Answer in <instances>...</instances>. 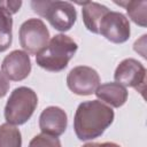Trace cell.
Instances as JSON below:
<instances>
[{
    "label": "cell",
    "mask_w": 147,
    "mask_h": 147,
    "mask_svg": "<svg viewBox=\"0 0 147 147\" xmlns=\"http://www.w3.org/2000/svg\"><path fill=\"white\" fill-rule=\"evenodd\" d=\"M114 121V111L99 100L82 102L75 114L74 129L79 140L100 137Z\"/></svg>",
    "instance_id": "obj_1"
},
{
    "label": "cell",
    "mask_w": 147,
    "mask_h": 147,
    "mask_svg": "<svg viewBox=\"0 0 147 147\" xmlns=\"http://www.w3.org/2000/svg\"><path fill=\"white\" fill-rule=\"evenodd\" d=\"M77 44L68 36L56 34L47 46L36 55V62L39 67L48 71L63 70L77 52Z\"/></svg>",
    "instance_id": "obj_2"
},
{
    "label": "cell",
    "mask_w": 147,
    "mask_h": 147,
    "mask_svg": "<svg viewBox=\"0 0 147 147\" xmlns=\"http://www.w3.org/2000/svg\"><path fill=\"white\" fill-rule=\"evenodd\" d=\"M34 13L46 18L51 25L59 31H68L75 24L77 13L72 3L67 1H31Z\"/></svg>",
    "instance_id": "obj_3"
},
{
    "label": "cell",
    "mask_w": 147,
    "mask_h": 147,
    "mask_svg": "<svg viewBox=\"0 0 147 147\" xmlns=\"http://www.w3.org/2000/svg\"><path fill=\"white\" fill-rule=\"evenodd\" d=\"M38 105V98L33 90L21 86L15 88L5 107V118L8 124H24L33 114Z\"/></svg>",
    "instance_id": "obj_4"
},
{
    "label": "cell",
    "mask_w": 147,
    "mask_h": 147,
    "mask_svg": "<svg viewBox=\"0 0 147 147\" xmlns=\"http://www.w3.org/2000/svg\"><path fill=\"white\" fill-rule=\"evenodd\" d=\"M49 41V32L39 18H30L20 28V42L23 49L31 54H39Z\"/></svg>",
    "instance_id": "obj_5"
},
{
    "label": "cell",
    "mask_w": 147,
    "mask_h": 147,
    "mask_svg": "<svg viewBox=\"0 0 147 147\" xmlns=\"http://www.w3.org/2000/svg\"><path fill=\"white\" fill-rule=\"evenodd\" d=\"M99 33L111 42L122 44L130 37L127 18L117 11H108L99 24Z\"/></svg>",
    "instance_id": "obj_6"
},
{
    "label": "cell",
    "mask_w": 147,
    "mask_h": 147,
    "mask_svg": "<svg viewBox=\"0 0 147 147\" xmlns=\"http://www.w3.org/2000/svg\"><path fill=\"white\" fill-rule=\"evenodd\" d=\"M115 80L122 86H130L144 95L146 70L144 65L134 59H126L119 63L115 71Z\"/></svg>",
    "instance_id": "obj_7"
},
{
    "label": "cell",
    "mask_w": 147,
    "mask_h": 147,
    "mask_svg": "<svg viewBox=\"0 0 147 147\" xmlns=\"http://www.w3.org/2000/svg\"><path fill=\"white\" fill-rule=\"evenodd\" d=\"M68 87L78 95H90L100 86L98 72L86 65L74 68L67 77Z\"/></svg>",
    "instance_id": "obj_8"
},
{
    "label": "cell",
    "mask_w": 147,
    "mask_h": 147,
    "mask_svg": "<svg viewBox=\"0 0 147 147\" xmlns=\"http://www.w3.org/2000/svg\"><path fill=\"white\" fill-rule=\"evenodd\" d=\"M1 70L8 79L22 80L26 78L31 71L30 57L23 51H14L3 59Z\"/></svg>",
    "instance_id": "obj_9"
},
{
    "label": "cell",
    "mask_w": 147,
    "mask_h": 147,
    "mask_svg": "<svg viewBox=\"0 0 147 147\" xmlns=\"http://www.w3.org/2000/svg\"><path fill=\"white\" fill-rule=\"evenodd\" d=\"M39 127L42 133L59 137L67 129V115L59 107H48L42 110L39 117Z\"/></svg>",
    "instance_id": "obj_10"
},
{
    "label": "cell",
    "mask_w": 147,
    "mask_h": 147,
    "mask_svg": "<svg viewBox=\"0 0 147 147\" xmlns=\"http://www.w3.org/2000/svg\"><path fill=\"white\" fill-rule=\"evenodd\" d=\"M79 6H83L82 13H83V21L85 26L88 31L93 33H99V24L102 20V17L109 11V9L100 5L98 2H77Z\"/></svg>",
    "instance_id": "obj_11"
},
{
    "label": "cell",
    "mask_w": 147,
    "mask_h": 147,
    "mask_svg": "<svg viewBox=\"0 0 147 147\" xmlns=\"http://www.w3.org/2000/svg\"><path fill=\"white\" fill-rule=\"evenodd\" d=\"M95 94L99 99L116 108L123 106L127 99V92L125 87L117 83H107L99 86L95 91Z\"/></svg>",
    "instance_id": "obj_12"
},
{
    "label": "cell",
    "mask_w": 147,
    "mask_h": 147,
    "mask_svg": "<svg viewBox=\"0 0 147 147\" xmlns=\"http://www.w3.org/2000/svg\"><path fill=\"white\" fill-rule=\"evenodd\" d=\"M116 5L122 6L126 9L129 16L131 20L141 26H146V21H147V13H146V7H147V1H115Z\"/></svg>",
    "instance_id": "obj_13"
},
{
    "label": "cell",
    "mask_w": 147,
    "mask_h": 147,
    "mask_svg": "<svg viewBox=\"0 0 147 147\" xmlns=\"http://www.w3.org/2000/svg\"><path fill=\"white\" fill-rule=\"evenodd\" d=\"M11 26L10 14L0 8V52L6 51L11 44Z\"/></svg>",
    "instance_id": "obj_14"
},
{
    "label": "cell",
    "mask_w": 147,
    "mask_h": 147,
    "mask_svg": "<svg viewBox=\"0 0 147 147\" xmlns=\"http://www.w3.org/2000/svg\"><path fill=\"white\" fill-rule=\"evenodd\" d=\"M21 132L11 124L0 126V147H21Z\"/></svg>",
    "instance_id": "obj_15"
},
{
    "label": "cell",
    "mask_w": 147,
    "mask_h": 147,
    "mask_svg": "<svg viewBox=\"0 0 147 147\" xmlns=\"http://www.w3.org/2000/svg\"><path fill=\"white\" fill-rule=\"evenodd\" d=\"M29 147H61V142L56 137L48 134H38L29 144Z\"/></svg>",
    "instance_id": "obj_16"
},
{
    "label": "cell",
    "mask_w": 147,
    "mask_h": 147,
    "mask_svg": "<svg viewBox=\"0 0 147 147\" xmlns=\"http://www.w3.org/2000/svg\"><path fill=\"white\" fill-rule=\"evenodd\" d=\"M21 6H22V1H0V8L6 10L10 15L18 11Z\"/></svg>",
    "instance_id": "obj_17"
},
{
    "label": "cell",
    "mask_w": 147,
    "mask_h": 147,
    "mask_svg": "<svg viewBox=\"0 0 147 147\" xmlns=\"http://www.w3.org/2000/svg\"><path fill=\"white\" fill-rule=\"evenodd\" d=\"M8 88H9V83L7 80V77L2 72H0V98L6 95Z\"/></svg>",
    "instance_id": "obj_18"
},
{
    "label": "cell",
    "mask_w": 147,
    "mask_h": 147,
    "mask_svg": "<svg viewBox=\"0 0 147 147\" xmlns=\"http://www.w3.org/2000/svg\"><path fill=\"white\" fill-rule=\"evenodd\" d=\"M94 147H119L118 145L114 142H103V144H96L94 142Z\"/></svg>",
    "instance_id": "obj_19"
}]
</instances>
